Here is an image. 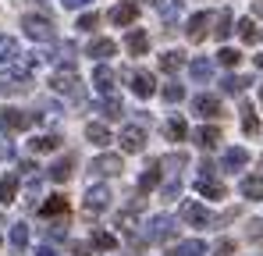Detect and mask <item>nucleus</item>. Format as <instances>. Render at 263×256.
Masks as SVG:
<instances>
[{
    "mask_svg": "<svg viewBox=\"0 0 263 256\" xmlns=\"http://www.w3.org/2000/svg\"><path fill=\"white\" fill-rule=\"evenodd\" d=\"M192 107H196L199 118H220V100L217 96H206V93H203V96H196Z\"/></svg>",
    "mask_w": 263,
    "mask_h": 256,
    "instance_id": "ddd939ff",
    "label": "nucleus"
},
{
    "mask_svg": "<svg viewBox=\"0 0 263 256\" xmlns=\"http://www.w3.org/2000/svg\"><path fill=\"white\" fill-rule=\"evenodd\" d=\"M160 96H164L167 103H178V100L185 96V89H181V85H178V82H167V85H164V89H160Z\"/></svg>",
    "mask_w": 263,
    "mask_h": 256,
    "instance_id": "ea45409f",
    "label": "nucleus"
},
{
    "mask_svg": "<svg viewBox=\"0 0 263 256\" xmlns=\"http://www.w3.org/2000/svg\"><path fill=\"white\" fill-rule=\"evenodd\" d=\"M160 185V160H153L149 168L142 171V178H139V189L146 192V189H157Z\"/></svg>",
    "mask_w": 263,
    "mask_h": 256,
    "instance_id": "cd10ccee",
    "label": "nucleus"
},
{
    "mask_svg": "<svg viewBox=\"0 0 263 256\" xmlns=\"http://www.w3.org/2000/svg\"><path fill=\"white\" fill-rule=\"evenodd\" d=\"M256 68H260V71H263V53H260V57H256Z\"/></svg>",
    "mask_w": 263,
    "mask_h": 256,
    "instance_id": "de8ad7c7",
    "label": "nucleus"
},
{
    "mask_svg": "<svg viewBox=\"0 0 263 256\" xmlns=\"http://www.w3.org/2000/svg\"><path fill=\"white\" fill-rule=\"evenodd\" d=\"M164 132H167V139H175V142H181V139L189 135V128H185V121H181V118H171V121L164 125Z\"/></svg>",
    "mask_w": 263,
    "mask_h": 256,
    "instance_id": "f704fd0d",
    "label": "nucleus"
},
{
    "mask_svg": "<svg viewBox=\"0 0 263 256\" xmlns=\"http://www.w3.org/2000/svg\"><path fill=\"white\" fill-rule=\"evenodd\" d=\"M75 256H86V249H79V253H75Z\"/></svg>",
    "mask_w": 263,
    "mask_h": 256,
    "instance_id": "09e8293b",
    "label": "nucleus"
},
{
    "mask_svg": "<svg viewBox=\"0 0 263 256\" xmlns=\"http://www.w3.org/2000/svg\"><path fill=\"white\" fill-rule=\"evenodd\" d=\"M114 53H118V43L114 40H92L89 43V57H96V61H107Z\"/></svg>",
    "mask_w": 263,
    "mask_h": 256,
    "instance_id": "aec40b11",
    "label": "nucleus"
},
{
    "mask_svg": "<svg viewBox=\"0 0 263 256\" xmlns=\"http://www.w3.org/2000/svg\"><path fill=\"white\" fill-rule=\"evenodd\" d=\"M181 221H185V224H192V228H206V224H210V213H206L203 203L185 199V203H181Z\"/></svg>",
    "mask_w": 263,
    "mask_h": 256,
    "instance_id": "39448f33",
    "label": "nucleus"
},
{
    "mask_svg": "<svg viewBox=\"0 0 263 256\" xmlns=\"http://www.w3.org/2000/svg\"><path fill=\"white\" fill-rule=\"evenodd\" d=\"M185 32H189V40H192V43L203 40V36H206V11H196V14L189 18V29H185Z\"/></svg>",
    "mask_w": 263,
    "mask_h": 256,
    "instance_id": "412c9836",
    "label": "nucleus"
},
{
    "mask_svg": "<svg viewBox=\"0 0 263 256\" xmlns=\"http://www.w3.org/2000/svg\"><path fill=\"white\" fill-rule=\"evenodd\" d=\"M238 36H242V43H256V40H260L256 22H253V18H242V22H238Z\"/></svg>",
    "mask_w": 263,
    "mask_h": 256,
    "instance_id": "473e14b6",
    "label": "nucleus"
},
{
    "mask_svg": "<svg viewBox=\"0 0 263 256\" xmlns=\"http://www.w3.org/2000/svg\"><path fill=\"white\" fill-rule=\"evenodd\" d=\"M260 100H263V85H260Z\"/></svg>",
    "mask_w": 263,
    "mask_h": 256,
    "instance_id": "8fccbe9b",
    "label": "nucleus"
},
{
    "mask_svg": "<svg viewBox=\"0 0 263 256\" xmlns=\"http://www.w3.org/2000/svg\"><path fill=\"white\" fill-rule=\"evenodd\" d=\"M189 71H192V79H196V82H206V79L214 75V64H210L206 57H196V61L189 64Z\"/></svg>",
    "mask_w": 263,
    "mask_h": 256,
    "instance_id": "7c9ffc66",
    "label": "nucleus"
},
{
    "mask_svg": "<svg viewBox=\"0 0 263 256\" xmlns=\"http://www.w3.org/2000/svg\"><path fill=\"white\" fill-rule=\"evenodd\" d=\"M121 146H125V153H142V146H146V132L139 125H125L121 128Z\"/></svg>",
    "mask_w": 263,
    "mask_h": 256,
    "instance_id": "1a4fd4ad",
    "label": "nucleus"
},
{
    "mask_svg": "<svg viewBox=\"0 0 263 256\" xmlns=\"http://www.w3.org/2000/svg\"><path fill=\"white\" fill-rule=\"evenodd\" d=\"M64 231H68V228H64V221H57V224H50V235H53V239H61Z\"/></svg>",
    "mask_w": 263,
    "mask_h": 256,
    "instance_id": "c03bdc74",
    "label": "nucleus"
},
{
    "mask_svg": "<svg viewBox=\"0 0 263 256\" xmlns=\"http://www.w3.org/2000/svg\"><path fill=\"white\" fill-rule=\"evenodd\" d=\"M92 85H96V93H100V96H110V93H114V71L100 64V68L92 71Z\"/></svg>",
    "mask_w": 263,
    "mask_h": 256,
    "instance_id": "4468645a",
    "label": "nucleus"
},
{
    "mask_svg": "<svg viewBox=\"0 0 263 256\" xmlns=\"http://www.w3.org/2000/svg\"><path fill=\"white\" fill-rule=\"evenodd\" d=\"M110 199H114V192H110V185H103V181H96V185H89L86 189V213H103L110 207Z\"/></svg>",
    "mask_w": 263,
    "mask_h": 256,
    "instance_id": "f03ea898",
    "label": "nucleus"
},
{
    "mask_svg": "<svg viewBox=\"0 0 263 256\" xmlns=\"http://www.w3.org/2000/svg\"><path fill=\"white\" fill-rule=\"evenodd\" d=\"M86 139L92 142V146H107V142H110V132L100 125V121H89L86 125Z\"/></svg>",
    "mask_w": 263,
    "mask_h": 256,
    "instance_id": "a878e982",
    "label": "nucleus"
},
{
    "mask_svg": "<svg viewBox=\"0 0 263 256\" xmlns=\"http://www.w3.org/2000/svg\"><path fill=\"white\" fill-rule=\"evenodd\" d=\"M14 196H18V174H4L0 178V203L7 207V203H14Z\"/></svg>",
    "mask_w": 263,
    "mask_h": 256,
    "instance_id": "4be33fe9",
    "label": "nucleus"
},
{
    "mask_svg": "<svg viewBox=\"0 0 263 256\" xmlns=\"http://www.w3.org/2000/svg\"><path fill=\"white\" fill-rule=\"evenodd\" d=\"M196 189H199V196H206V199H224V192H228L214 174H210V178H199V181H196Z\"/></svg>",
    "mask_w": 263,
    "mask_h": 256,
    "instance_id": "dca6fc26",
    "label": "nucleus"
},
{
    "mask_svg": "<svg viewBox=\"0 0 263 256\" xmlns=\"http://www.w3.org/2000/svg\"><path fill=\"white\" fill-rule=\"evenodd\" d=\"M132 93H135L139 100L153 96V93H157V82H153V75H146V71H135V75H132Z\"/></svg>",
    "mask_w": 263,
    "mask_h": 256,
    "instance_id": "f8f14e48",
    "label": "nucleus"
},
{
    "mask_svg": "<svg viewBox=\"0 0 263 256\" xmlns=\"http://www.w3.org/2000/svg\"><path fill=\"white\" fill-rule=\"evenodd\" d=\"M220 164H224V171H238V168H246V164H249V153H246L242 146H231V150L224 153V160H220Z\"/></svg>",
    "mask_w": 263,
    "mask_h": 256,
    "instance_id": "a211bd4d",
    "label": "nucleus"
},
{
    "mask_svg": "<svg viewBox=\"0 0 263 256\" xmlns=\"http://www.w3.org/2000/svg\"><path fill=\"white\" fill-rule=\"evenodd\" d=\"M11 246H14L18 253L29 246V224H22V221H18V224H11Z\"/></svg>",
    "mask_w": 263,
    "mask_h": 256,
    "instance_id": "2f4dec72",
    "label": "nucleus"
},
{
    "mask_svg": "<svg viewBox=\"0 0 263 256\" xmlns=\"http://www.w3.org/2000/svg\"><path fill=\"white\" fill-rule=\"evenodd\" d=\"M175 256H206V242H203V239H189V242H178Z\"/></svg>",
    "mask_w": 263,
    "mask_h": 256,
    "instance_id": "bb28decb",
    "label": "nucleus"
},
{
    "mask_svg": "<svg viewBox=\"0 0 263 256\" xmlns=\"http://www.w3.org/2000/svg\"><path fill=\"white\" fill-rule=\"evenodd\" d=\"M29 125H32V114H25V111H18V107H7V111L0 114V128H4V132H25Z\"/></svg>",
    "mask_w": 263,
    "mask_h": 256,
    "instance_id": "423d86ee",
    "label": "nucleus"
},
{
    "mask_svg": "<svg viewBox=\"0 0 263 256\" xmlns=\"http://www.w3.org/2000/svg\"><path fill=\"white\" fill-rule=\"evenodd\" d=\"M157 4V14L164 18V22H178V14H181V0H153Z\"/></svg>",
    "mask_w": 263,
    "mask_h": 256,
    "instance_id": "393cba45",
    "label": "nucleus"
},
{
    "mask_svg": "<svg viewBox=\"0 0 263 256\" xmlns=\"http://www.w3.org/2000/svg\"><path fill=\"white\" fill-rule=\"evenodd\" d=\"M46 174H50V181H68V178H71V157H61V160H53Z\"/></svg>",
    "mask_w": 263,
    "mask_h": 256,
    "instance_id": "b1692460",
    "label": "nucleus"
},
{
    "mask_svg": "<svg viewBox=\"0 0 263 256\" xmlns=\"http://www.w3.org/2000/svg\"><path fill=\"white\" fill-rule=\"evenodd\" d=\"M181 64H185V53H181V50H167V53H160V68H164L167 75H175Z\"/></svg>",
    "mask_w": 263,
    "mask_h": 256,
    "instance_id": "c756f323",
    "label": "nucleus"
},
{
    "mask_svg": "<svg viewBox=\"0 0 263 256\" xmlns=\"http://www.w3.org/2000/svg\"><path fill=\"white\" fill-rule=\"evenodd\" d=\"M22 29H25L29 40H36V43H50L53 40V25L46 22L43 14H25V18H22Z\"/></svg>",
    "mask_w": 263,
    "mask_h": 256,
    "instance_id": "7ed1b4c3",
    "label": "nucleus"
},
{
    "mask_svg": "<svg viewBox=\"0 0 263 256\" xmlns=\"http://www.w3.org/2000/svg\"><path fill=\"white\" fill-rule=\"evenodd\" d=\"M89 246H92L96 253H114V249H118V239H114L110 231H103V228H92V235H89Z\"/></svg>",
    "mask_w": 263,
    "mask_h": 256,
    "instance_id": "9b49d317",
    "label": "nucleus"
},
{
    "mask_svg": "<svg viewBox=\"0 0 263 256\" xmlns=\"http://www.w3.org/2000/svg\"><path fill=\"white\" fill-rule=\"evenodd\" d=\"M107 18H110V22H114V25L121 29V25H132V22L139 18V7H135V4H114Z\"/></svg>",
    "mask_w": 263,
    "mask_h": 256,
    "instance_id": "9d476101",
    "label": "nucleus"
},
{
    "mask_svg": "<svg viewBox=\"0 0 263 256\" xmlns=\"http://www.w3.org/2000/svg\"><path fill=\"white\" fill-rule=\"evenodd\" d=\"M125 46H128V53L142 57V53L149 50V36H146L142 29H132V32H128V40H125Z\"/></svg>",
    "mask_w": 263,
    "mask_h": 256,
    "instance_id": "6ab92c4d",
    "label": "nucleus"
},
{
    "mask_svg": "<svg viewBox=\"0 0 263 256\" xmlns=\"http://www.w3.org/2000/svg\"><path fill=\"white\" fill-rule=\"evenodd\" d=\"M22 57V46L14 36H0V64H14Z\"/></svg>",
    "mask_w": 263,
    "mask_h": 256,
    "instance_id": "f3484780",
    "label": "nucleus"
},
{
    "mask_svg": "<svg viewBox=\"0 0 263 256\" xmlns=\"http://www.w3.org/2000/svg\"><path fill=\"white\" fill-rule=\"evenodd\" d=\"M36 256H57V249H53V246H40V249H36Z\"/></svg>",
    "mask_w": 263,
    "mask_h": 256,
    "instance_id": "a18cd8bd",
    "label": "nucleus"
},
{
    "mask_svg": "<svg viewBox=\"0 0 263 256\" xmlns=\"http://www.w3.org/2000/svg\"><path fill=\"white\" fill-rule=\"evenodd\" d=\"M61 4H64V7H68V11H75V7H82V4H86V0H61Z\"/></svg>",
    "mask_w": 263,
    "mask_h": 256,
    "instance_id": "49530a36",
    "label": "nucleus"
},
{
    "mask_svg": "<svg viewBox=\"0 0 263 256\" xmlns=\"http://www.w3.org/2000/svg\"><path fill=\"white\" fill-rule=\"evenodd\" d=\"M40 213L43 217H61V213H68V199L64 196H50L43 207H40Z\"/></svg>",
    "mask_w": 263,
    "mask_h": 256,
    "instance_id": "c85d7f7f",
    "label": "nucleus"
},
{
    "mask_svg": "<svg viewBox=\"0 0 263 256\" xmlns=\"http://www.w3.org/2000/svg\"><path fill=\"white\" fill-rule=\"evenodd\" d=\"M96 25H100V14H96V11H92V14H82V18H79V29H82V32H92Z\"/></svg>",
    "mask_w": 263,
    "mask_h": 256,
    "instance_id": "79ce46f5",
    "label": "nucleus"
},
{
    "mask_svg": "<svg viewBox=\"0 0 263 256\" xmlns=\"http://www.w3.org/2000/svg\"><path fill=\"white\" fill-rule=\"evenodd\" d=\"M175 217H167V213H153L149 217V224H146V239L149 242H171L175 239Z\"/></svg>",
    "mask_w": 263,
    "mask_h": 256,
    "instance_id": "f257e3e1",
    "label": "nucleus"
},
{
    "mask_svg": "<svg viewBox=\"0 0 263 256\" xmlns=\"http://www.w3.org/2000/svg\"><path fill=\"white\" fill-rule=\"evenodd\" d=\"M57 142H61L57 135H36L29 146H32V153H50V150H57Z\"/></svg>",
    "mask_w": 263,
    "mask_h": 256,
    "instance_id": "72a5a7b5",
    "label": "nucleus"
},
{
    "mask_svg": "<svg viewBox=\"0 0 263 256\" xmlns=\"http://www.w3.org/2000/svg\"><path fill=\"white\" fill-rule=\"evenodd\" d=\"M103 114H107V118H121V114H125L121 100H114V96H103Z\"/></svg>",
    "mask_w": 263,
    "mask_h": 256,
    "instance_id": "58836bf2",
    "label": "nucleus"
},
{
    "mask_svg": "<svg viewBox=\"0 0 263 256\" xmlns=\"http://www.w3.org/2000/svg\"><path fill=\"white\" fill-rule=\"evenodd\" d=\"M242 128H246V135H256L260 132V121H256L253 107H242Z\"/></svg>",
    "mask_w": 263,
    "mask_h": 256,
    "instance_id": "4c0bfd02",
    "label": "nucleus"
},
{
    "mask_svg": "<svg viewBox=\"0 0 263 256\" xmlns=\"http://www.w3.org/2000/svg\"><path fill=\"white\" fill-rule=\"evenodd\" d=\"M50 85L57 89V93H68V96H75V100H82V82H79V75L68 68V71H53V79Z\"/></svg>",
    "mask_w": 263,
    "mask_h": 256,
    "instance_id": "20e7f679",
    "label": "nucleus"
},
{
    "mask_svg": "<svg viewBox=\"0 0 263 256\" xmlns=\"http://www.w3.org/2000/svg\"><path fill=\"white\" fill-rule=\"evenodd\" d=\"M92 174H100V178H110V174H121V157H114V153H103V157H96L92 164H89Z\"/></svg>",
    "mask_w": 263,
    "mask_h": 256,
    "instance_id": "6e6552de",
    "label": "nucleus"
},
{
    "mask_svg": "<svg viewBox=\"0 0 263 256\" xmlns=\"http://www.w3.org/2000/svg\"><path fill=\"white\" fill-rule=\"evenodd\" d=\"M178 192H181V181H167L164 185V199H175Z\"/></svg>",
    "mask_w": 263,
    "mask_h": 256,
    "instance_id": "37998d69",
    "label": "nucleus"
},
{
    "mask_svg": "<svg viewBox=\"0 0 263 256\" xmlns=\"http://www.w3.org/2000/svg\"><path fill=\"white\" fill-rule=\"evenodd\" d=\"M246 79H242V75H228V79H224V82H220V89H224V93H228V96H235V93H242V89H246Z\"/></svg>",
    "mask_w": 263,
    "mask_h": 256,
    "instance_id": "e433bc0d",
    "label": "nucleus"
},
{
    "mask_svg": "<svg viewBox=\"0 0 263 256\" xmlns=\"http://www.w3.org/2000/svg\"><path fill=\"white\" fill-rule=\"evenodd\" d=\"M29 89V71H0V93L14 96Z\"/></svg>",
    "mask_w": 263,
    "mask_h": 256,
    "instance_id": "0eeeda50",
    "label": "nucleus"
},
{
    "mask_svg": "<svg viewBox=\"0 0 263 256\" xmlns=\"http://www.w3.org/2000/svg\"><path fill=\"white\" fill-rule=\"evenodd\" d=\"M214 36H217V40H228V36H231V11H228V7L217 14V29H214Z\"/></svg>",
    "mask_w": 263,
    "mask_h": 256,
    "instance_id": "c9c22d12",
    "label": "nucleus"
},
{
    "mask_svg": "<svg viewBox=\"0 0 263 256\" xmlns=\"http://www.w3.org/2000/svg\"><path fill=\"white\" fill-rule=\"evenodd\" d=\"M217 61L224 64V68H235V64L242 61V53H238V50H231V46H224V50L217 53Z\"/></svg>",
    "mask_w": 263,
    "mask_h": 256,
    "instance_id": "a19ab883",
    "label": "nucleus"
},
{
    "mask_svg": "<svg viewBox=\"0 0 263 256\" xmlns=\"http://www.w3.org/2000/svg\"><path fill=\"white\" fill-rule=\"evenodd\" d=\"M242 196H246V199H263V174L242 178Z\"/></svg>",
    "mask_w": 263,
    "mask_h": 256,
    "instance_id": "5701e85b",
    "label": "nucleus"
},
{
    "mask_svg": "<svg viewBox=\"0 0 263 256\" xmlns=\"http://www.w3.org/2000/svg\"><path fill=\"white\" fill-rule=\"evenodd\" d=\"M192 139H196V146H203V150H214V146L220 142V128L203 125V128H196V132H192Z\"/></svg>",
    "mask_w": 263,
    "mask_h": 256,
    "instance_id": "2eb2a0df",
    "label": "nucleus"
}]
</instances>
